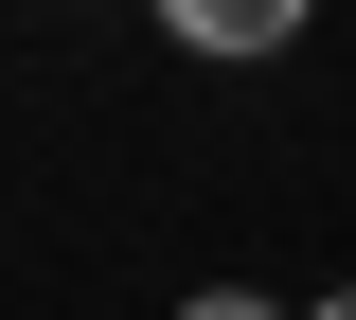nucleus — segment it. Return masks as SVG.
<instances>
[{"instance_id":"obj_1","label":"nucleus","mask_w":356,"mask_h":320,"mask_svg":"<svg viewBox=\"0 0 356 320\" xmlns=\"http://www.w3.org/2000/svg\"><path fill=\"white\" fill-rule=\"evenodd\" d=\"M303 18H321V0H161V36H178V53H285Z\"/></svg>"},{"instance_id":"obj_2","label":"nucleus","mask_w":356,"mask_h":320,"mask_svg":"<svg viewBox=\"0 0 356 320\" xmlns=\"http://www.w3.org/2000/svg\"><path fill=\"white\" fill-rule=\"evenodd\" d=\"M178 320H285V303H267V285H196Z\"/></svg>"},{"instance_id":"obj_3","label":"nucleus","mask_w":356,"mask_h":320,"mask_svg":"<svg viewBox=\"0 0 356 320\" xmlns=\"http://www.w3.org/2000/svg\"><path fill=\"white\" fill-rule=\"evenodd\" d=\"M303 320H356V285H321V303H303Z\"/></svg>"}]
</instances>
